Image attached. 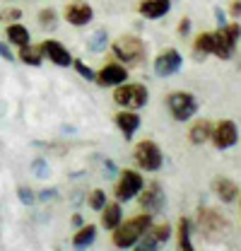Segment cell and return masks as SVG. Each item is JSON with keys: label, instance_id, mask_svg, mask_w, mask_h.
Instances as JSON below:
<instances>
[{"label": "cell", "instance_id": "cell-1", "mask_svg": "<svg viewBox=\"0 0 241 251\" xmlns=\"http://www.w3.org/2000/svg\"><path fill=\"white\" fill-rule=\"evenodd\" d=\"M152 225V215H138V218H130L128 222H123L119 225L116 229H114V244L119 247V249H128V247H133L135 242H140V237L150 229Z\"/></svg>", "mask_w": 241, "mask_h": 251}, {"label": "cell", "instance_id": "cell-2", "mask_svg": "<svg viewBox=\"0 0 241 251\" xmlns=\"http://www.w3.org/2000/svg\"><path fill=\"white\" fill-rule=\"evenodd\" d=\"M114 53H116V58L123 61L125 65H138V63L145 58V44H143L138 36L125 34V36L116 39V44H114Z\"/></svg>", "mask_w": 241, "mask_h": 251}, {"label": "cell", "instance_id": "cell-3", "mask_svg": "<svg viewBox=\"0 0 241 251\" xmlns=\"http://www.w3.org/2000/svg\"><path fill=\"white\" fill-rule=\"evenodd\" d=\"M150 99V92L145 85H119V90L114 92V101L125 106L128 111H135L140 106H145Z\"/></svg>", "mask_w": 241, "mask_h": 251}, {"label": "cell", "instance_id": "cell-4", "mask_svg": "<svg viewBox=\"0 0 241 251\" xmlns=\"http://www.w3.org/2000/svg\"><path fill=\"white\" fill-rule=\"evenodd\" d=\"M241 36V27L234 25H224L219 27V31H215V46H212V53H217L219 58H229L237 49V41Z\"/></svg>", "mask_w": 241, "mask_h": 251}, {"label": "cell", "instance_id": "cell-5", "mask_svg": "<svg viewBox=\"0 0 241 251\" xmlns=\"http://www.w3.org/2000/svg\"><path fill=\"white\" fill-rule=\"evenodd\" d=\"M200 229L205 232V237L210 239V242H219V239H224L227 237V232H229V225H227V220L222 218L217 210H200Z\"/></svg>", "mask_w": 241, "mask_h": 251}, {"label": "cell", "instance_id": "cell-6", "mask_svg": "<svg viewBox=\"0 0 241 251\" xmlns=\"http://www.w3.org/2000/svg\"><path fill=\"white\" fill-rule=\"evenodd\" d=\"M169 111L176 121H188L198 111V101L191 92H174L169 94Z\"/></svg>", "mask_w": 241, "mask_h": 251}, {"label": "cell", "instance_id": "cell-7", "mask_svg": "<svg viewBox=\"0 0 241 251\" xmlns=\"http://www.w3.org/2000/svg\"><path fill=\"white\" fill-rule=\"evenodd\" d=\"M162 150L157 148V143H152V140H143V143H138V148H135V162L145 169V172H157L159 167H162Z\"/></svg>", "mask_w": 241, "mask_h": 251}, {"label": "cell", "instance_id": "cell-8", "mask_svg": "<svg viewBox=\"0 0 241 251\" xmlns=\"http://www.w3.org/2000/svg\"><path fill=\"white\" fill-rule=\"evenodd\" d=\"M143 188H145V179H143L138 172L125 169V172H120V179H119V184H116V198H119V201H130V198H135Z\"/></svg>", "mask_w": 241, "mask_h": 251}, {"label": "cell", "instance_id": "cell-9", "mask_svg": "<svg viewBox=\"0 0 241 251\" xmlns=\"http://www.w3.org/2000/svg\"><path fill=\"white\" fill-rule=\"evenodd\" d=\"M181 65H183V58H181L179 51H176V49H167L164 53L157 56V61H154V73H157L159 77H169V75L179 73Z\"/></svg>", "mask_w": 241, "mask_h": 251}, {"label": "cell", "instance_id": "cell-10", "mask_svg": "<svg viewBox=\"0 0 241 251\" xmlns=\"http://www.w3.org/2000/svg\"><path fill=\"white\" fill-rule=\"evenodd\" d=\"M143 193V191H140ZM164 191L159 184H150V186L145 188V193L140 196V208H143V213L145 215H157L162 208H164Z\"/></svg>", "mask_w": 241, "mask_h": 251}, {"label": "cell", "instance_id": "cell-11", "mask_svg": "<svg viewBox=\"0 0 241 251\" xmlns=\"http://www.w3.org/2000/svg\"><path fill=\"white\" fill-rule=\"evenodd\" d=\"M212 143L219 148V150H227V148H232V145H237V140H239V130H237V124L234 121H219L217 128L212 130Z\"/></svg>", "mask_w": 241, "mask_h": 251}, {"label": "cell", "instance_id": "cell-12", "mask_svg": "<svg viewBox=\"0 0 241 251\" xmlns=\"http://www.w3.org/2000/svg\"><path fill=\"white\" fill-rule=\"evenodd\" d=\"M39 53H41V58H48L51 63H56V65H63V68H68L70 63H72V56L68 53V49L58 44V41H53V39H46L41 46H39Z\"/></svg>", "mask_w": 241, "mask_h": 251}, {"label": "cell", "instance_id": "cell-13", "mask_svg": "<svg viewBox=\"0 0 241 251\" xmlns=\"http://www.w3.org/2000/svg\"><path fill=\"white\" fill-rule=\"evenodd\" d=\"M92 17H94V10L82 0H72L70 5H65V20L75 27H82V25L92 22Z\"/></svg>", "mask_w": 241, "mask_h": 251}, {"label": "cell", "instance_id": "cell-14", "mask_svg": "<svg viewBox=\"0 0 241 251\" xmlns=\"http://www.w3.org/2000/svg\"><path fill=\"white\" fill-rule=\"evenodd\" d=\"M125 68L119 65V63H109V65H104L101 70H99V75H96V82L101 85V87H114V85H123L125 82Z\"/></svg>", "mask_w": 241, "mask_h": 251}, {"label": "cell", "instance_id": "cell-15", "mask_svg": "<svg viewBox=\"0 0 241 251\" xmlns=\"http://www.w3.org/2000/svg\"><path fill=\"white\" fill-rule=\"evenodd\" d=\"M169 7H171V0H143L138 10L147 20H159L169 12Z\"/></svg>", "mask_w": 241, "mask_h": 251}, {"label": "cell", "instance_id": "cell-16", "mask_svg": "<svg viewBox=\"0 0 241 251\" xmlns=\"http://www.w3.org/2000/svg\"><path fill=\"white\" fill-rule=\"evenodd\" d=\"M116 126L120 128V133L125 135V140L138 130V126H140V116L135 114V111H120L116 114Z\"/></svg>", "mask_w": 241, "mask_h": 251}, {"label": "cell", "instance_id": "cell-17", "mask_svg": "<svg viewBox=\"0 0 241 251\" xmlns=\"http://www.w3.org/2000/svg\"><path fill=\"white\" fill-rule=\"evenodd\" d=\"M5 34H7V41L15 44V46H27V44H29V29H27L24 25H20V22L7 25Z\"/></svg>", "mask_w": 241, "mask_h": 251}, {"label": "cell", "instance_id": "cell-18", "mask_svg": "<svg viewBox=\"0 0 241 251\" xmlns=\"http://www.w3.org/2000/svg\"><path fill=\"white\" fill-rule=\"evenodd\" d=\"M101 225L106 229H116L120 225V205L119 203H106L101 208Z\"/></svg>", "mask_w": 241, "mask_h": 251}, {"label": "cell", "instance_id": "cell-19", "mask_svg": "<svg viewBox=\"0 0 241 251\" xmlns=\"http://www.w3.org/2000/svg\"><path fill=\"white\" fill-rule=\"evenodd\" d=\"M215 193L224 201V203H232L234 198H237V193H239V188H237V184L234 181H229V179H217L215 181Z\"/></svg>", "mask_w": 241, "mask_h": 251}, {"label": "cell", "instance_id": "cell-20", "mask_svg": "<svg viewBox=\"0 0 241 251\" xmlns=\"http://www.w3.org/2000/svg\"><path fill=\"white\" fill-rule=\"evenodd\" d=\"M191 143H195V145H200V143H205L208 138L212 135V126L208 119H200V121H195L193 128H191Z\"/></svg>", "mask_w": 241, "mask_h": 251}, {"label": "cell", "instance_id": "cell-21", "mask_svg": "<svg viewBox=\"0 0 241 251\" xmlns=\"http://www.w3.org/2000/svg\"><path fill=\"white\" fill-rule=\"evenodd\" d=\"M94 237H96V227H94V225H85V227H80V232L72 237V247H75V249H85L87 244L94 242Z\"/></svg>", "mask_w": 241, "mask_h": 251}, {"label": "cell", "instance_id": "cell-22", "mask_svg": "<svg viewBox=\"0 0 241 251\" xmlns=\"http://www.w3.org/2000/svg\"><path fill=\"white\" fill-rule=\"evenodd\" d=\"M179 251H195L191 242V220H179Z\"/></svg>", "mask_w": 241, "mask_h": 251}, {"label": "cell", "instance_id": "cell-23", "mask_svg": "<svg viewBox=\"0 0 241 251\" xmlns=\"http://www.w3.org/2000/svg\"><path fill=\"white\" fill-rule=\"evenodd\" d=\"M20 58L27 63V65H41V53H39V49H31L29 44H27V46H20Z\"/></svg>", "mask_w": 241, "mask_h": 251}, {"label": "cell", "instance_id": "cell-24", "mask_svg": "<svg viewBox=\"0 0 241 251\" xmlns=\"http://www.w3.org/2000/svg\"><path fill=\"white\" fill-rule=\"evenodd\" d=\"M147 234H150L152 239L157 242V244H162V242H167L169 237H171V227L164 222V225H157V227H152L150 225V229H147Z\"/></svg>", "mask_w": 241, "mask_h": 251}, {"label": "cell", "instance_id": "cell-25", "mask_svg": "<svg viewBox=\"0 0 241 251\" xmlns=\"http://www.w3.org/2000/svg\"><path fill=\"white\" fill-rule=\"evenodd\" d=\"M212 46H215V34L208 31V34H200L195 39V51L198 53H212Z\"/></svg>", "mask_w": 241, "mask_h": 251}, {"label": "cell", "instance_id": "cell-26", "mask_svg": "<svg viewBox=\"0 0 241 251\" xmlns=\"http://www.w3.org/2000/svg\"><path fill=\"white\" fill-rule=\"evenodd\" d=\"M106 44H109V34H106V29H96L92 34V41H90L92 51H104Z\"/></svg>", "mask_w": 241, "mask_h": 251}, {"label": "cell", "instance_id": "cell-27", "mask_svg": "<svg viewBox=\"0 0 241 251\" xmlns=\"http://www.w3.org/2000/svg\"><path fill=\"white\" fill-rule=\"evenodd\" d=\"M90 205L94 208V210H101L104 205H106V193L101 191V188H94L90 196Z\"/></svg>", "mask_w": 241, "mask_h": 251}, {"label": "cell", "instance_id": "cell-28", "mask_svg": "<svg viewBox=\"0 0 241 251\" xmlns=\"http://www.w3.org/2000/svg\"><path fill=\"white\" fill-rule=\"evenodd\" d=\"M39 22H41V27H53V25H56V10H53V7L41 10V12H39Z\"/></svg>", "mask_w": 241, "mask_h": 251}, {"label": "cell", "instance_id": "cell-29", "mask_svg": "<svg viewBox=\"0 0 241 251\" xmlns=\"http://www.w3.org/2000/svg\"><path fill=\"white\" fill-rule=\"evenodd\" d=\"M31 169L36 172V176H39V179H44V176H48V174H51V169H48V164H46V159H41V157L31 162Z\"/></svg>", "mask_w": 241, "mask_h": 251}, {"label": "cell", "instance_id": "cell-30", "mask_svg": "<svg viewBox=\"0 0 241 251\" xmlns=\"http://www.w3.org/2000/svg\"><path fill=\"white\" fill-rule=\"evenodd\" d=\"M135 251H157V242L152 239L147 232H145V234L140 237V244L135 247Z\"/></svg>", "mask_w": 241, "mask_h": 251}, {"label": "cell", "instance_id": "cell-31", "mask_svg": "<svg viewBox=\"0 0 241 251\" xmlns=\"http://www.w3.org/2000/svg\"><path fill=\"white\" fill-rule=\"evenodd\" d=\"M75 68H77V73H80V75H82L85 80H96V73L92 70L90 65H85L82 61H77V63H75Z\"/></svg>", "mask_w": 241, "mask_h": 251}, {"label": "cell", "instance_id": "cell-32", "mask_svg": "<svg viewBox=\"0 0 241 251\" xmlns=\"http://www.w3.org/2000/svg\"><path fill=\"white\" fill-rule=\"evenodd\" d=\"M17 196H20V201H22L24 205H31V203H34V191H31V188H27V186L17 188Z\"/></svg>", "mask_w": 241, "mask_h": 251}, {"label": "cell", "instance_id": "cell-33", "mask_svg": "<svg viewBox=\"0 0 241 251\" xmlns=\"http://www.w3.org/2000/svg\"><path fill=\"white\" fill-rule=\"evenodd\" d=\"M0 58L2 61H15V56H12V51H10V46L5 41H0Z\"/></svg>", "mask_w": 241, "mask_h": 251}, {"label": "cell", "instance_id": "cell-34", "mask_svg": "<svg viewBox=\"0 0 241 251\" xmlns=\"http://www.w3.org/2000/svg\"><path fill=\"white\" fill-rule=\"evenodd\" d=\"M56 193H58L56 188H44V191L39 193V198H41V201H48V198H56Z\"/></svg>", "mask_w": 241, "mask_h": 251}, {"label": "cell", "instance_id": "cell-35", "mask_svg": "<svg viewBox=\"0 0 241 251\" xmlns=\"http://www.w3.org/2000/svg\"><path fill=\"white\" fill-rule=\"evenodd\" d=\"M215 15H217V22H219V27H224V25H227V20H224V12L217 7V10H215Z\"/></svg>", "mask_w": 241, "mask_h": 251}, {"label": "cell", "instance_id": "cell-36", "mask_svg": "<svg viewBox=\"0 0 241 251\" xmlns=\"http://www.w3.org/2000/svg\"><path fill=\"white\" fill-rule=\"evenodd\" d=\"M232 15H234V17H239L241 15V0H234V5H232Z\"/></svg>", "mask_w": 241, "mask_h": 251}, {"label": "cell", "instance_id": "cell-37", "mask_svg": "<svg viewBox=\"0 0 241 251\" xmlns=\"http://www.w3.org/2000/svg\"><path fill=\"white\" fill-rule=\"evenodd\" d=\"M188 29H191V20H183V22L179 25V31L181 34H188Z\"/></svg>", "mask_w": 241, "mask_h": 251}, {"label": "cell", "instance_id": "cell-38", "mask_svg": "<svg viewBox=\"0 0 241 251\" xmlns=\"http://www.w3.org/2000/svg\"><path fill=\"white\" fill-rule=\"evenodd\" d=\"M72 225H77V227H80V225H82V218H80V215H75V218H72Z\"/></svg>", "mask_w": 241, "mask_h": 251}]
</instances>
